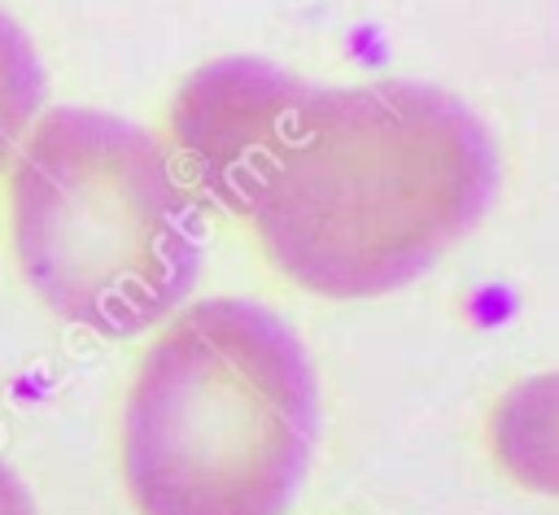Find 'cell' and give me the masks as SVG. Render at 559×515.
<instances>
[{"label": "cell", "mask_w": 559, "mask_h": 515, "mask_svg": "<svg viewBox=\"0 0 559 515\" xmlns=\"http://www.w3.org/2000/svg\"><path fill=\"white\" fill-rule=\"evenodd\" d=\"M493 196L498 148L480 113L437 83L376 79L314 87L249 223L284 279L367 301L432 271Z\"/></svg>", "instance_id": "cell-1"}, {"label": "cell", "mask_w": 559, "mask_h": 515, "mask_svg": "<svg viewBox=\"0 0 559 515\" xmlns=\"http://www.w3.org/2000/svg\"><path fill=\"white\" fill-rule=\"evenodd\" d=\"M319 441L301 336L262 301L170 314L122 402V484L140 515H284Z\"/></svg>", "instance_id": "cell-2"}, {"label": "cell", "mask_w": 559, "mask_h": 515, "mask_svg": "<svg viewBox=\"0 0 559 515\" xmlns=\"http://www.w3.org/2000/svg\"><path fill=\"white\" fill-rule=\"evenodd\" d=\"M13 253L74 327L127 340L166 323L205 266V209L140 122L52 105L13 153Z\"/></svg>", "instance_id": "cell-3"}, {"label": "cell", "mask_w": 559, "mask_h": 515, "mask_svg": "<svg viewBox=\"0 0 559 515\" xmlns=\"http://www.w3.org/2000/svg\"><path fill=\"white\" fill-rule=\"evenodd\" d=\"M314 83L266 57H214L170 100V157L197 201L249 218L301 135Z\"/></svg>", "instance_id": "cell-4"}, {"label": "cell", "mask_w": 559, "mask_h": 515, "mask_svg": "<svg viewBox=\"0 0 559 515\" xmlns=\"http://www.w3.org/2000/svg\"><path fill=\"white\" fill-rule=\"evenodd\" d=\"M489 454L520 489L559 498V371L515 380L493 402Z\"/></svg>", "instance_id": "cell-5"}, {"label": "cell", "mask_w": 559, "mask_h": 515, "mask_svg": "<svg viewBox=\"0 0 559 515\" xmlns=\"http://www.w3.org/2000/svg\"><path fill=\"white\" fill-rule=\"evenodd\" d=\"M48 74L26 26L0 9V166L13 161L17 144L44 113Z\"/></svg>", "instance_id": "cell-6"}, {"label": "cell", "mask_w": 559, "mask_h": 515, "mask_svg": "<svg viewBox=\"0 0 559 515\" xmlns=\"http://www.w3.org/2000/svg\"><path fill=\"white\" fill-rule=\"evenodd\" d=\"M0 515H39L31 489L22 484V476L9 463H0Z\"/></svg>", "instance_id": "cell-7"}]
</instances>
